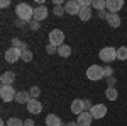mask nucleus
<instances>
[{
	"instance_id": "1",
	"label": "nucleus",
	"mask_w": 127,
	"mask_h": 126,
	"mask_svg": "<svg viewBox=\"0 0 127 126\" xmlns=\"http://www.w3.org/2000/svg\"><path fill=\"white\" fill-rule=\"evenodd\" d=\"M15 14H17V19H20L26 24L34 19V9L31 7L29 3H19L15 7Z\"/></svg>"
},
{
	"instance_id": "2",
	"label": "nucleus",
	"mask_w": 127,
	"mask_h": 126,
	"mask_svg": "<svg viewBox=\"0 0 127 126\" xmlns=\"http://www.w3.org/2000/svg\"><path fill=\"white\" fill-rule=\"evenodd\" d=\"M100 60L103 63H112L114 60H117V49L112 48V46H105V48L100 49Z\"/></svg>"
},
{
	"instance_id": "3",
	"label": "nucleus",
	"mask_w": 127,
	"mask_h": 126,
	"mask_svg": "<svg viewBox=\"0 0 127 126\" xmlns=\"http://www.w3.org/2000/svg\"><path fill=\"white\" fill-rule=\"evenodd\" d=\"M15 96H17V92H15L14 85H2V87H0V97H2L3 102H12V101H15Z\"/></svg>"
},
{
	"instance_id": "4",
	"label": "nucleus",
	"mask_w": 127,
	"mask_h": 126,
	"mask_svg": "<svg viewBox=\"0 0 127 126\" xmlns=\"http://www.w3.org/2000/svg\"><path fill=\"white\" fill-rule=\"evenodd\" d=\"M49 44H54L56 48H59L61 44H64V32L61 29L49 31Z\"/></svg>"
},
{
	"instance_id": "5",
	"label": "nucleus",
	"mask_w": 127,
	"mask_h": 126,
	"mask_svg": "<svg viewBox=\"0 0 127 126\" xmlns=\"http://www.w3.org/2000/svg\"><path fill=\"white\" fill-rule=\"evenodd\" d=\"M87 77L90 78V80H102V78L105 77L103 75V68L102 67H98V65H92V67H88L87 68Z\"/></svg>"
},
{
	"instance_id": "6",
	"label": "nucleus",
	"mask_w": 127,
	"mask_h": 126,
	"mask_svg": "<svg viewBox=\"0 0 127 126\" xmlns=\"http://www.w3.org/2000/svg\"><path fill=\"white\" fill-rule=\"evenodd\" d=\"M64 10H66V14L69 15H78L81 7H80V2L76 0H68V2H64Z\"/></svg>"
},
{
	"instance_id": "7",
	"label": "nucleus",
	"mask_w": 127,
	"mask_h": 126,
	"mask_svg": "<svg viewBox=\"0 0 127 126\" xmlns=\"http://www.w3.org/2000/svg\"><path fill=\"white\" fill-rule=\"evenodd\" d=\"M20 56H22V51L17 49V48H12L10 46L5 51V61H9V63H15L17 60H20Z\"/></svg>"
},
{
	"instance_id": "8",
	"label": "nucleus",
	"mask_w": 127,
	"mask_h": 126,
	"mask_svg": "<svg viewBox=\"0 0 127 126\" xmlns=\"http://www.w3.org/2000/svg\"><path fill=\"white\" fill-rule=\"evenodd\" d=\"M90 114H92L93 119H102V118H105V114H107V107L103 106V104H95V106L92 107Z\"/></svg>"
},
{
	"instance_id": "9",
	"label": "nucleus",
	"mask_w": 127,
	"mask_h": 126,
	"mask_svg": "<svg viewBox=\"0 0 127 126\" xmlns=\"http://www.w3.org/2000/svg\"><path fill=\"white\" fill-rule=\"evenodd\" d=\"M124 7V0H107V12L110 14H117L119 10Z\"/></svg>"
},
{
	"instance_id": "10",
	"label": "nucleus",
	"mask_w": 127,
	"mask_h": 126,
	"mask_svg": "<svg viewBox=\"0 0 127 126\" xmlns=\"http://www.w3.org/2000/svg\"><path fill=\"white\" fill-rule=\"evenodd\" d=\"M46 17H48V7L46 5H37L34 9V20L41 22V20L46 19Z\"/></svg>"
},
{
	"instance_id": "11",
	"label": "nucleus",
	"mask_w": 127,
	"mask_h": 126,
	"mask_svg": "<svg viewBox=\"0 0 127 126\" xmlns=\"http://www.w3.org/2000/svg\"><path fill=\"white\" fill-rule=\"evenodd\" d=\"M71 113L76 114V116H80L81 113H85V102H83V99H75L71 102Z\"/></svg>"
},
{
	"instance_id": "12",
	"label": "nucleus",
	"mask_w": 127,
	"mask_h": 126,
	"mask_svg": "<svg viewBox=\"0 0 127 126\" xmlns=\"http://www.w3.org/2000/svg\"><path fill=\"white\" fill-rule=\"evenodd\" d=\"M27 111H29L31 114H39L41 111H42V104L37 99H31L29 102H27Z\"/></svg>"
},
{
	"instance_id": "13",
	"label": "nucleus",
	"mask_w": 127,
	"mask_h": 126,
	"mask_svg": "<svg viewBox=\"0 0 127 126\" xmlns=\"http://www.w3.org/2000/svg\"><path fill=\"white\" fill-rule=\"evenodd\" d=\"M92 121H93V118L90 114V111H85V113H81L76 119V125L78 126H90L92 125Z\"/></svg>"
},
{
	"instance_id": "14",
	"label": "nucleus",
	"mask_w": 127,
	"mask_h": 126,
	"mask_svg": "<svg viewBox=\"0 0 127 126\" xmlns=\"http://www.w3.org/2000/svg\"><path fill=\"white\" fill-rule=\"evenodd\" d=\"M0 82H2V85H12L14 82H15V73L14 72H3L2 73V77H0Z\"/></svg>"
},
{
	"instance_id": "15",
	"label": "nucleus",
	"mask_w": 127,
	"mask_h": 126,
	"mask_svg": "<svg viewBox=\"0 0 127 126\" xmlns=\"http://www.w3.org/2000/svg\"><path fill=\"white\" fill-rule=\"evenodd\" d=\"M107 24H108V27H114V29H117V27H120L122 20H120V17H119V14H110V12H108Z\"/></svg>"
},
{
	"instance_id": "16",
	"label": "nucleus",
	"mask_w": 127,
	"mask_h": 126,
	"mask_svg": "<svg viewBox=\"0 0 127 126\" xmlns=\"http://www.w3.org/2000/svg\"><path fill=\"white\" fill-rule=\"evenodd\" d=\"M31 99V94L29 92H26V90H20V92H17V96H15V102H19V104H26L27 106V102H29Z\"/></svg>"
},
{
	"instance_id": "17",
	"label": "nucleus",
	"mask_w": 127,
	"mask_h": 126,
	"mask_svg": "<svg viewBox=\"0 0 127 126\" xmlns=\"http://www.w3.org/2000/svg\"><path fill=\"white\" fill-rule=\"evenodd\" d=\"M46 125L48 126H61L63 121H61V118L58 114H48L46 116Z\"/></svg>"
},
{
	"instance_id": "18",
	"label": "nucleus",
	"mask_w": 127,
	"mask_h": 126,
	"mask_svg": "<svg viewBox=\"0 0 127 126\" xmlns=\"http://www.w3.org/2000/svg\"><path fill=\"white\" fill-rule=\"evenodd\" d=\"M10 44H12V48H17V49H20L22 53L29 49V48H27V44H26L24 41H20L19 38H14V39H10Z\"/></svg>"
},
{
	"instance_id": "19",
	"label": "nucleus",
	"mask_w": 127,
	"mask_h": 126,
	"mask_svg": "<svg viewBox=\"0 0 127 126\" xmlns=\"http://www.w3.org/2000/svg\"><path fill=\"white\" fill-rule=\"evenodd\" d=\"M78 17L83 22H87V20L92 19V7H81V10H80V14H78Z\"/></svg>"
},
{
	"instance_id": "20",
	"label": "nucleus",
	"mask_w": 127,
	"mask_h": 126,
	"mask_svg": "<svg viewBox=\"0 0 127 126\" xmlns=\"http://www.w3.org/2000/svg\"><path fill=\"white\" fill-rule=\"evenodd\" d=\"M58 55L63 56V58H68L69 55H71V48H69L68 44H61V46L58 48Z\"/></svg>"
},
{
	"instance_id": "21",
	"label": "nucleus",
	"mask_w": 127,
	"mask_h": 126,
	"mask_svg": "<svg viewBox=\"0 0 127 126\" xmlns=\"http://www.w3.org/2000/svg\"><path fill=\"white\" fill-rule=\"evenodd\" d=\"M105 7H107V0H92V9H97L100 12L105 10Z\"/></svg>"
},
{
	"instance_id": "22",
	"label": "nucleus",
	"mask_w": 127,
	"mask_h": 126,
	"mask_svg": "<svg viewBox=\"0 0 127 126\" xmlns=\"http://www.w3.org/2000/svg\"><path fill=\"white\" fill-rule=\"evenodd\" d=\"M105 96H107L108 101H115L119 97V92L115 87H107V90H105Z\"/></svg>"
},
{
	"instance_id": "23",
	"label": "nucleus",
	"mask_w": 127,
	"mask_h": 126,
	"mask_svg": "<svg viewBox=\"0 0 127 126\" xmlns=\"http://www.w3.org/2000/svg\"><path fill=\"white\" fill-rule=\"evenodd\" d=\"M117 60H120V61L127 60V46H120L117 49Z\"/></svg>"
},
{
	"instance_id": "24",
	"label": "nucleus",
	"mask_w": 127,
	"mask_h": 126,
	"mask_svg": "<svg viewBox=\"0 0 127 126\" xmlns=\"http://www.w3.org/2000/svg\"><path fill=\"white\" fill-rule=\"evenodd\" d=\"M5 123H7V126H24V121L20 118H9Z\"/></svg>"
},
{
	"instance_id": "25",
	"label": "nucleus",
	"mask_w": 127,
	"mask_h": 126,
	"mask_svg": "<svg viewBox=\"0 0 127 126\" xmlns=\"http://www.w3.org/2000/svg\"><path fill=\"white\" fill-rule=\"evenodd\" d=\"M64 12H66V10H64V5H54V9H53V14H54L56 17H61Z\"/></svg>"
},
{
	"instance_id": "26",
	"label": "nucleus",
	"mask_w": 127,
	"mask_h": 126,
	"mask_svg": "<svg viewBox=\"0 0 127 126\" xmlns=\"http://www.w3.org/2000/svg\"><path fill=\"white\" fill-rule=\"evenodd\" d=\"M32 58H34V55H32V51H31V49H27V51H24V53H22V56H20V60H24L26 63H29V61H32Z\"/></svg>"
},
{
	"instance_id": "27",
	"label": "nucleus",
	"mask_w": 127,
	"mask_h": 126,
	"mask_svg": "<svg viewBox=\"0 0 127 126\" xmlns=\"http://www.w3.org/2000/svg\"><path fill=\"white\" fill-rule=\"evenodd\" d=\"M29 94H31V97H32V99H37V97H39V94H41V89L37 87V85H34V87L29 89Z\"/></svg>"
},
{
	"instance_id": "28",
	"label": "nucleus",
	"mask_w": 127,
	"mask_h": 126,
	"mask_svg": "<svg viewBox=\"0 0 127 126\" xmlns=\"http://www.w3.org/2000/svg\"><path fill=\"white\" fill-rule=\"evenodd\" d=\"M46 53H48V55H58V48H56L54 44H48V46H46Z\"/></svg>"
},
{
	"instance_id": "29",
	"label": "nucleus",
	"mask_w": 127,
	"mask_h": 126,
	"mask_svg": "<svg viewBox=\"0 0 127 126\" xmlns=\"http://www.w3.org/2000/svg\"><path fill=\"white\" fill-rule=\"evenodd\" d=\"M29 27H31L32 31H39V29H41V24L37 22V20H34V19H32V20L29 22Z\"/></svg>"
},
{
	"instance_id": "30",
	"label": "nucleus",
	"mask_w": 127,
	"mask_h": 126,
	"mask_svg": "<svg viewBox=\"0 0 127 126\" xmlns=\"http://www.w3.org/2000/svg\"><path fill=\"white\" fill-rule=\"evenodd\" d=\"M103 75H105V78L114 77V68H112V67H105V68H103Z\"/></svg>"
},
{
	"instance_id": "31",
	"label": "nucleus",
	"mask_w": 127,
	"mask_h": 126,
	"mask_svg": "<svg viewBox=\"0 0 127 126\" xmlns=\"http://www.w3.org/2000/svg\"><path fill=\"white\" fill-rule=\"evenodd\" d=\"M105 82H107L108 87H115V84H117V78H115V77H108V78H105Z\"/></svg>"
},
{
	"instance_id": "32",
	"label": "nucleus",
	"mask_w": 127,
	"mask_h": 126,
	"mask_svg": "<svg viewBox=\"0 0 127 126\" xmlns=\"http://www.w3.org/2000/svg\"><path fill=\"white\" fill-rule=\"evenodd\" d=\"M83 102H85V111H92V102H90V99H83Z\"/></svg>"
},
{
	"instance_id": "33",
	"label": "nucleus",
	"mask_w": 127,
	"mask_h": 126,
	"mask_svg": "<svg viewBox=\"0 0 127 126\" xmlns=\"http://www.w3.org/2000/svg\"><path fill=\"white\" fill-rule=\"evenodd\" d=\"M78 2H80V7H92L90 0H78Z\"/></svg>"
},
{
	"instance_id": "34",
	"label": "nucleus",
	"mask_w": 127,
	"mask_h": 126,
	"mask_svg": "<svg viewBox=\"0 0 127 126\" xmlns=\"http://www.w3.org/2000/svg\"><path fill=\"white\" fill-rule=\"evenodd\" d=\"M97 14H98V17H100V19H105V20H107L108 12H105V10H100V12H97Z\"/></svg>"
},
{
	"instance_id": "35",
	"label": "nucleus",
	"mask_w": 127,
	"mask_h": 126,
	"mask_svg": "<svg viewBox=\"0 0 127 126\" xmlns=\"http://www.w3.org/2000/svg\"><path fill=\"white\" fill-rule=\"evenodd\" d=\"M9 5H10L9 0H2V2H0V7H2V9H7Z\"/></svg>"
},
{
	"instance_id": "36",
	"label": "nucleus",
	"mask_w": 127,
	"mask_h": 126,
	"mask_svg": "<svg viewBox=\"0 0 127 126\" xmlns=\"http://www.w3.org/2000/svg\"><path fill=\"white\" fill-rule=\"evenodd\" d=\"M24 126H36V125H34L32 119H26V121H24Z\"/></svg>"
},
{
	"instance_id": "37",
	"label": "nucleus",
	"mask_w": 127,
	"mask_h": 126,
	"mask_svg": "<svg viewBox=\"0 0 127 126\" xmlns=\"http://www.w3.org/2000/svg\"><path fill=\"white\" fill-rule=\"evenodd\" d=\"M15 24H17V26H19V27H22V26H24V24H26V22H22V20H20V19H17V20H15Z\"/></svg>"
},
{
	"instance_id": "38",
	"label": "nucleus",
	"mask_w": 127,
	"mask_h": 126,
	"mask_svg": "<svg viewBox=\"0 0 127 126\" xmlns=\"http://www.w3.org/2000/svg\"><path fill=\"white\" fill-rule=\"evenodd\" d=\"M66 126H78V125H76V121H69V123H66Z\"/></svg>"
}]
</instances>
